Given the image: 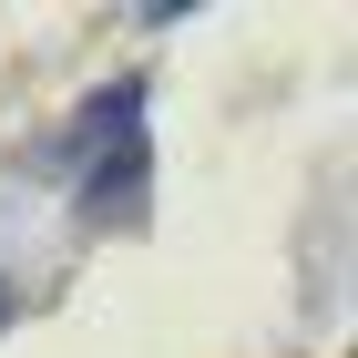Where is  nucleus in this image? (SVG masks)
<instances>
[{"mask_svg": "<svg viewBox=\"0 0 358 358\" xmlns=\"http://www.w3.org/2000/svg\"><path fill=\"white\" fill-rule=\"evenodd\" d=\"M0 317H10V297H0Z\"/></svg>", "mask_w": 358, "mask_h": 358, "instance_id": "f257e3e1", "label": "nucleus"}]
</instances>
